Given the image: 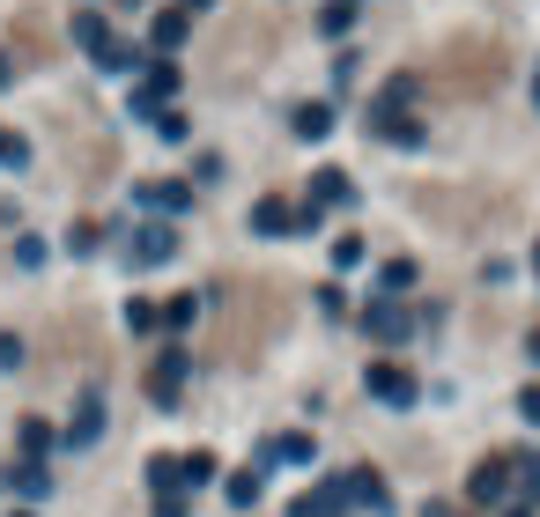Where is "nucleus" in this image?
<instances>
[{
	"instance_id": "obj_1",
	"label": "nucleus",
	"mask_w": 540,
	"mask_h": 517,
	"mask_svg": "<svg viewBox=\"0 0 540 517\" xmlns=\"http://www.w3.org/2000/svg\"><path fill=\"white\" fill-rule=\"evenodd\" d=\"M504 74H511V52L496 45V37H452V45L437 52V67H430V82L444 89V97H489V89H504Z\"/></svg>"
},
{
	"instance_id": "obj_2",
	"label": "nucleus",
	"mask_w": 540,
	"mask_h": 517,
	"mask_svg": "<svg viewBox=\"0 0 540 517\" xmlns=\"http://www.w3.org/2000/svg\"><path fill=\"white\" fill-rule=\"evenodd\" d=\"M274 60V15H230V23H222V37L208 45V82L215 89H237L245 82L252 67H267Z\"/></svg>"
},
{
	"instance_id": "obj_3",
	"label": "nucleus",
	"mask_w": 540,
	"mask_h": 517,
	"mask_svg": "<svg viewBox=\"0 0 540 517\" xmlns=\"http://www.w3.org/2000/svg\"><path fill=\"white\" fill-rule=\"evenodd\" d=\"M208 481H215V458H208V451L156 458V466H148V488H156V495H178V488H208Z\"/></svg>"
},
{
	"instance_id": "obj_4",
	"label": "nucleus",
	"mask_w": 540,
	"mask_h": 517,
	"mask_svg": "<svg viewBox=\"0 0 540 517\" xmlns=\"http://www.w3.org/2000/svg\"><path fill=\"white\" fill-rule=\"evenodd\" d=\"M341 503H363L370 517H378V510H393V488H385L378 466H348L341 473Z\"/></svg>"
},
{
	"instance_id": "obj_5",
	"label": "nucleus",
	"mask_w": 540,
	"mask_h": 517,
	"mask_svg": "<svg viewBox=\"0 0 540 517\" xmlns=\"http://www.w3.org/2000/svg\"><path fill=\"white\" fill-rule=\"evenodd\" d=\"M171 89H178V67H171V60H148V67H141V82H134V119H156Z\"/></svg>"
},
{
	"instance_id": "obj_6",
	"label": "nucleus",
	"mask_w": 540,
	"mask_h": 517,
	"mask_svg": "<svg viewBox=\"0 0 540 517\" xmlns=\"http://www.w3.org/2000/svg\"><path fill=\"white\" fill-rule=\"evenodd\" d=\"M171 252H178V229L171 222H141L134 237H126V259H134V266H163Z\"/></svg>"
},
{
	"instance_id": "obj_7",
	"label": "nucleus",
	"mask_w": 540,
	"mask_h": 517,
	"mask_svg": "<svg viewBox=\"0 0 540 517\" xmlns=\"http://www.w3.org/2000/svg\"><path fill=\"white\" fill-rule=\"evenodd\" d=\"M415 377L400 370V362H370V399H385V407H415Z\"/></svg>"
},
{
	"instance_id": "obj_8",
	"label": "nucleus",
	"mask_w": 540,
	"mask_h": 517,
	"mask_svg": "<svg viewBox=\"0 0 540 517\" xmlns=\"http://www.w3.org/2000/svg\"><path fill=\"white\" fill-rule=\"evenodd\" d=\"M467 495L474 503H504L511 495V458H481V466L467 473Z\"/></svg>"
},
{
	"instance_id": "obj_9",
	"label": "nucleus",
	"mask_w": 540,
	"mask_h": 517,
	"mask_svg": "<svg viewBox=\"0 0 540 517\" xmlns=\"http://www.w3.org/2000/svg\"><path fill=\"white\" fill-rule=\"evenodd\" d=\"M363 333L393 348V340H407V333H415V318H407L400 303H370V311H363Z\"/></svg>"
},
{
	"instance_id": "obj_10",
	"label": "nucleus",
	"mask_w": 540,
	"mask_h": 517,
	"mask_svg": "<svg viewBox=\"0 0 540 517\" xmlns=\"http://www.w3.org/2000/svg\"><path fill=\"white\" fill-rule=\"evenodd\" d=\"M185 370H193V355H185V348H171V355L156 362V370H148V392H156L163 407H171V399H178V385H185Z\"/></svg>"
},
{
	"instance_id": "obj_11",
	"label": "nucleus",
	"mask_w": 540,
	"mask_h": 517,
	"mask_svg": "<svg viewBox=\"0 0 540 517\" xmlns=\"http://www.w3.org/2000/svg\"><path fill=\"white\" fill-rule=\"evenodd\" d=\"M67 178L82 185V193H97V185L111 178V141H89V148H82V163H67Z\"/></svg>"
},
{
	"instance_id": "obj_12",
	"label": "nucleus",
	"mask_w": 540,
	"mask_h": 517,
	"mask_svg": "<svg viewBox=\"0 0 540 517\" xmlns=\"http://www.w3.org/2000/svg\"><path fill=\"white\" fill-rule=\"evenodd\" d=\"M252 229H259V237H289V229H296V207H289V200H252Z\"/></svg>"
},
{
	"instance_id": "obj_13",
	"label": "nucleus",
	"mask_w": 540,
	"mask_h": 517,
	"mask_svg": "<svg viewBox=\"0 0 540 517\" xmlns=\"http://www.w3.org/2000/svg\"><path fill=\"white\" fill-rule=\"evenodd\" d=\"M370 133H385V141H400V148H415V141H422V126L407 119V111H385V104L370 111Z\"/></svg>"
},
{
	"instance_id": "obj_14",
	"label": "nucleus",
	"mask_w": 540,
	"mask_h": 517,
	"mask_svg": "<svg viewBox=\"0 0 540 517\" xmlns=\"http://www.w3.org/2000/svg\"><path fill=\"white\" fill-rule=\"evenodd\" d=\"M289 517H341V481H326V488H311V495H296Z\"/></svg>"
},
{
	"instance_id": "obj_15",
	"label": "nucleus",
	"mask_w": 540,
	"mask_h": 517,
	"mask_svg": "<svg viewBox=\"0 0 540 517\" xmlns=\"http://www.w3.org/2000/svg\"><path fill=\"white\" fill-rule=\"evenodd\" d=\"M348 200V170H319V178H311V200L304 207H319V215H326V207H341Z\"/></svg>"
},
{
	"instance_id": "obj_16",
	"label": "nucleus",
	"mask_w": 540,
	"mask_h": 517,
	"mask_svg": "<svg viewBox=\"0 0 540 517\" xmlns=\"http://www.w3.org/2000/svg\"><path fill=\"white\" fill-rule=\"evenodd\" d=\"M8 37H23V60H30V67H52V37L37 30V15H23V23H15Z\"/></svg>"
},
{
	"instance_id": "obj_17",
	"label": "nucleus",
	"mask_w": 540,
	"mask_h": 517,
	"mask_svg": "<svg viewBox=\"0 0 540 517\" xmlns=\"http://www.w3.org/2000/svg\"><path fill=\"white\" fill-rule=\"evenodd\" d=\"M97 429H104V407L97 399H82V414L67 421V451H82V444H97Z\"/></svg>"
},
{
	"instance_id": "obj_18",
	"label": "nucleus",
	"mask_w": 540,
	"mask_h": 517,
	"mask_svg": "<svg viewBox=\"0 0 540 517\" xmlns=\"http://www.w3.org/2000/svg\"><path fill=\"white\" fill-rule=\"evenodd\" d=\"M0 488L8 495H45V466H30V458L23 466H0Z\"/></svg>"
},
{
	"instance_id": "obj_19",
	"label": "nucleus",
	"mask_w": 540,
	"mask_h": 517,
	"mask_svg": "<svg viewBox=\"0 0 540 517\" xmlns=\"http://www.w3.org/2000/svg\"><path fill=\"white\" fill-rule=\"evenodd\" d=\"M141 200L156 207V215H178V207L193 200V185H141Z\"/></svg>"
},
{
	"instance_id": "obj_20",
	"label": "nucleus",
	"mask_w": 540,
	"mask_h": 517,
	"mask_svg": "<svg viewBox=\"0 0 540 517\" xmlns=\"http://www.w3.org/2000/svg\"><path fill=\"white\" fill-rule=\"evenodd\" d=\"M348 23H356V0H326V8H319V30L326 37H341Z\"/></svg>"
},
{
	"instance_id": "obj_21",
	"label": "nucleus",
	"mask_w": 540,
	"mask_h": 517,
	"mask_svg": "<svg viewBox=\"0 0 540 517\" xmlns=\"http://www.w3.org/2000/svg\"><path fill=\"white\" fill-rule=\"evenodd\" d=\"M326 126H333V111H326V104H296V133H304V141H319Z\"/></svg>"
},
{
	"instance_id": "obj_22",
	"label": "nucleus",
	"mask_w": 540,
	"mask_h": 517,
	"mask_svg": "<svg viewBox=\"0 0 540 517\" xmlns=\"http://www.w3.org/2000/svg\"><path fill=\"white\" fill-rule=\"evenodd\" d=\"M15 444H23V458L37 466V458H45V444H52V429H45V421H23V429H15Z\"/></svg>"
},
{
	"instance_id": "obj_23",
	"label": "nucleus",
	"mask_w": 540,
	"mask_h": 517,
	"mask_svg": "<svg viewBox=\"0 0 540 517\" xmlns=\"http://www.w3.org/2000/svg\"><path fill=\"white\" fill-rule=\"evenodd\" d=\"M267 458H282V466H304V458H311V436H274Z\"/></svg>"
},
{
	"instance_id": "obj_24",
	"label": "nucleus",
	"mask_w": 540,
	"mask_h": 517,
	"mask_svg": "<svg viewBox=\"0 0 540 517\" xmlns=\"http://www.w3.org/2000/svg\"><path fill=\"white\" fill-rule=\"evenodd\" d=\"M230 503H237V510H252V503H259V466L230 473Z\"/></svg>"
},
{
	"instance_id": "obj_25",
	"label": "nucleus",
	"mask_w": 540,
	"mask_h": 517,
	"mask_svg": "<svg viewBox=\"0 0 540 517\" xmlns=\"http://www.w3.org/2000/svg\"><path fill=\"white\" fill-rule=\"evenodd\" d=\"M156 45H163V52H178V45H185V15H178V8H171V15H156Z\"/></svg>"
},
{
	"instance_id": "obj_26",
	"label": "nucleus",
	"mask_w": 540,
	"mask_h": 517,
	"mask_svg": "<svg viewBox=\"0 0 540 517\" xmlns=\"http://www.w3.org/2000/svg\"><path fill=\"white\" fill-rule=\"evenodd\" d=\"M156 318H163V325H193V296H171Z\"/></svg>"
},
{
	"instance_id": "obj_27",
	"label": "nucleus",
	"mask_w": 540,
	"mask_h": 517,
	"mask_svg": "<svg viewBox=\"0 0 540 517\" xmlns=\"http://www.w3.org/2000/svg\"><path fill=\"white\" fill-rule=\"evenodd\" d=\"M385 289H393V296H400V289H415V266L393 259V266H385Z\"/></svg>"
},
{
	"instance_id": "obj_28",
	"label": "nucleus",
	"mask_w": 540,
	"mask_h": 517,
	"mask_svg": "<svg viewBox=\"0 0 540 517\" xmlns=\"http://www.w3.org/2000/svg\"><path fill=\"white\" fill-rule=\"evenodd\" d=\"M15 362H23V340H15V333H0V370H15Z\"/></svg>"
},
{
	"instance_id": "obj_29",
	"label": "nucleus",
	"mask_w": 540,
	"mask_h": 517,
	"mask_svg": "<svg viewBox=\"0 0 540 517\" xmlns=\"http://www.w3.org/2000/svg\"><path fill=\"white\" fill-rule=\"evenodd\" d=\"M518 473H526V495L540 503V458H518Z\"/></svg>"
},
{
	"instance_id": "obj_30",
	"label": "nucleus",
	"mask_w": 540,
	"mask_h": 517,
	"mask_svg": "<svg viewBox=\"0 0 540 517\" xmlns=\"http://www.w3.org/2000/svg\"><path fill=\"white\" fill-rule=\"evenodd\" d=\"M518 414H526V421H540V385H526V392H518Z\"/></svg>"
},
{
	"instance_id": "obj_31",
	"label": "nucleus",
	"mask_w": 540,
	"mask_h": 517,
	"mask_svg": "<svg viewBox=\"0 0 540 517\" xmlns=\"http://www.w3.org/2000/svg\"><path fill=\"white\" fill-rule=\"evenodd\" d=\"M0 163H8V170L23 163V141H15V133H0Z\"/></svg>"
},
{
	"instance_id": "obj_32",
	"label": "nucleus",
	"mask_w": 540,
	"mask_h": 517,
	"mask_svg": "<svg viewBox=\"0 0 540 517\" xmlns=\"http://www.w3.org/2000/svg\"><path fill=\"white\" fill-rule=\"evenodd\" d=\"M156 517H185V495H163V503H156Z\"/></svg>"
},
{
	"instance_id": "obj_33",
	"label": "nucleus",
	"mask_w": 540,
	"mask_h": 517,
	"mask_svg": "<svg viewBox=\"0 0 540 517\" xmlns=\"http://www.w3.org/2000/svg\"><path fill=\"white\" fill-rule=\"evenodd\" d=\"M193 8H208V0H178V15H193Z\"/></svg>"
},
{
	"instance_id": "obj_34",
	"label": "nucleus",
	"mask_w": 540,
	"mask_h": 517,
	"mask_svg": "<svg viewBox=\"0 0 540 517\" xmlns=\"http://www.w3.org/2000/svg\"><path fill=\"white\" fill-rule=\"evenodd\" d=\"M533 362H540V333H533Z\"/></svg>"
},
{
	"instance_id": "obj_35",
	"label": "nucleus",
	"mask_w": 540,
	"mask_h": 517,
	"mask_svg": "<svg viewBox=\"0 0 540 517\" xmlns=\"http://www.w3.org/2000/svg\"><path fill=\"white\" fill-rule=\"evenodd\" d=\"M533 266H540V259H533Z\"/></svg>"
}]
</instances>
